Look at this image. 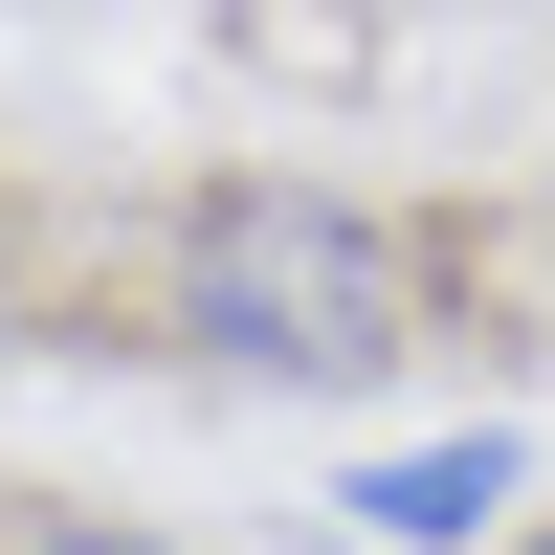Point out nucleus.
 Instances as JSON below:
<instances>
[{
  "label": "nucleus",
  "mask_w": 555,
  "mask_h": 555,
  "mask_svg": "<svg viewBox=\"0 0 555 555\" xmlns=\"http://www.w3.org/2000/svg\"><path fill=\"white\" fill-rule=\"evenodd\" d=\"M23 555H156V533H112V512H67V533H23Z\"/></svg>",
  "instance_id": "obj_3"
},
{
  "label": "nucleus",
  "mask_w": 555,
  "mask_h": 555,
  "mask_svg": "<svg viewBox=\"0 0 555 555\" xmlns=\"http://www.w3.org/2000/svg\"><path fill=\"white\" fill-rule=\"evenodd\" d=\"M489 512H512V444H400V467H356V533H400V555H467Z\"/></svg>",
  "instance_id": "obj_2"
},
{
  "label": "nucleus",
  "mask_w": 555,
  "mask_h": 555,
  "mask_svg": "<svg viewBox=\"0 0 555 555\" xmlns=\"http://www.w3.org/2000/svg\"><path fill=\"white\" fill-rule=\"evenodd\" d=\"M533 555H555V533H533Z\"/></svg>",
  "instance_id": "obj_5"
},
{
  "label": "nucleus",
  "mask_w": 555,
  "mask_h": 555,
  "mask_svg": "<svg viewBox=\"0 0 555 555\" xmlns=\"http://www.w3.org/2000/svg\"><path fill=\"white\" fill-rule=\"evenodd\" d=\"M178 334H201L222 378H378V356H423V267H400V222L334 201V178H201V222H178Z\"/></svg>",
  "instance_id": "obj_1"
},
{
  "label": "nucleus",
  "mask_w": 555,
  "mask_h": 555,
  "mask_svg": "<svg viewBox=\"0 0 555 555\" xmlns=\"http://www.w3.org/2000/svg\"><path fill=\"white\" fill-rule=\"evenodd\" d=\"M0 289H23V245H0Z\"/></svg>",
  "instance_id": "obj_4"
}]
</instances>
